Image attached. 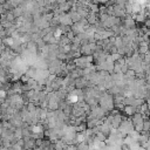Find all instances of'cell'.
I'll list each match as a JSON object with an SVG mask.
<instances>
[{"mask_svg": "<svg viewBox=\"0 0 150 150\" xmlns=\"http://www.w3.org/2000/svg\"><path fill=\"white\" fill-rule=\"evenodd\" d=\"M110 56H111V60H112L114 62H117V61H118V60L122 57V55H120L118 53H116V54H112V55H110Z\"/></svg>", "mask_w": 150, "mask_h": 150, "instance_id": "8992f818", "label": "cell"}, {"mask_svg": "<svg viewBox=\"0 0 150 150\" xmlns=\"http://www.w3.org/2000/svg\"><path fill=\"white\" fill-rule=\"evenodd\" d=\"M69 15H70V18H71L73 23H77V22H80V21L82 20V16H81L77 12H75V11H70V12H69Z\"/></svg>", "mask_w": 150, "mask_h": 150, "instance_id": "7a4b0ae2", "label": "cell"}, {"mask_svg": "<svg viewBox=\"0 0 150 150\" xmlns=\"http://www.w3.org/2000/svg\"><path fill=\"white\" fill-rule=\"evenodd\" d=\"M121 150H131V145H129L127 142H122V144L120 145Z\"/></svg>", "mask_w": 150, "mask_h": 150, "instance_id": "277c9868", "label": "cell"}, {"mask_svg": "<svg viewBox=\"0 0 150 150\" xmlns=\"http://www.w3.org/2000/svg\"><path fill=\"white\" fill-rule=\"evenodd\" d=\"M144 26H145V27H148V28H150V18H149V19H146V20L144 21Z\"/></svg>", "mask_w": 150, "mask_h": 150, "instance_id": "52a82bcc", "label": "cell"}, {"mask_svg": "<svg viewBox=\"0 0 150 150\" xmlns=\"http://www.w3.org/2000/svg\"><path fill=\"white\" fill-rule=\"evenodd\" d=\"M76 146H77V150H90V145L87 142H81Z\"/></svg>", "mask_w": 150, "mask_h": 150, "instance_id": "3957f363", "label": "cell"}, {"mask_svg": "<svg viewBox=\"0 0 150 150\" xmlns=\"http://www.w3.org/2000/svg\"><path fill=\"white\" fill-rule=\"evenodd\" d=\"M146 105H148V109H149V111H150V98L146 101Z\"/></svg>", "mask_w": 150, "mask_h": 150, "instance_id": "ba28073f", "label": "cell"}, {"mask_svg": "<svg viewBox=\"0 0 150 150\" xmlns=\"http://www.w3.org/2000/svg\"><path fill=\"white\" fill-rule=\"evenodd\" d=\"M128 70H129V66L125 63V64H122L121 66V73L123 74V75H125L127 73H128Z\"/></svg>", "mask_w": 150, "mask_h": 150, "instance_id": "5b68a950", "label": "cell"}, {"mask_svg": "<svg viewBox=\"0 0 150 150\" xmlns=\"http://www.w3.org/2000/svg\"><path fill=\"white\" fill-rule=\"evenodd\" d=\"M123 111L125 112L127 116L131 117V116H134V115L137 112V108H136V107H132V105H125L124 109H123Z\"/></svg>", "mask_w": 150, "mask_h": 150, "instance_id": "6da1fadb", "label": "cell"}]
</instances>
